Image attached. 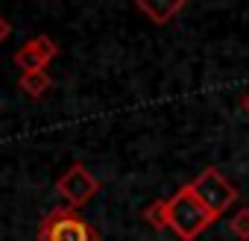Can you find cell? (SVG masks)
<instances>
[{
  "label": "cell",
  "instance_id": "obj_6",
  "mask_svg": "<svg viewBox=\"0 0 249 241\" xmlns=\"http://www.w3.org/2000/svg\"><path fill=\"white\" fill-rule=\"evenodd\" d=\"M188 0H138V9L159 27L170 24L179 12H185Z\"/></svg>",
  "mask_w": 249,
  "mask_h": 241
},
{
  "label": "cell",
  "instance_id": "obj_9",
  "mask_svg": "<svg viewBox=\"0 0 249 241\" xmlns=\"http://www.w3.org/2000/svg\"><path fill=\"white\" fill-rule=\"evenodd\" d=\"M144 221L156 229H167V212H164V200H153L144 209Z\"/></svg>",
  "mask_w": 249,
  "mask_h": 241
},
{
  "label": "cell",
  "instance_id": "obj_11",
  "mask_svg": "<svg viewBox=\"0 0 249 241\" xmlns=\"http://www.w3.org/2000/svg\"><path fill=\"white\" fill-rule=\"evenodd\" d=\"M240 106H243V109H246V115H249V91L243 94V100H240Z\"/></svg>",
  "mask_w": 249,
  "mask_h": 241
},
{
  "label": "cell",
  "instance_id": "obj_1",
  "mask_svg": "<svg viewBox=\"0 0 249 241\" xmlns=\"http://www.w3.org/2000/svg\"><path fill=\"white\" fill-rule=\"evenodd\" d=\"M164 212H167V229L179 241H196L217 218L202 206V200L191 191V185L176 188L173 197H164Z\"/></svg>",
  "mask_w": 249,
  "mask_h": 241
},
{
  "label": "cell",
  "instance_id": "obj_8",
  "mask_svg": "<svg viewBox=\"0 0 249 241\" xmlns=\"http://www.w3.org/2000/svg\"><path fill=\"white\" fill-rule=\"evenodd\" d=\"M229 232L237 238V241H249V206L237 209L229 221Z\"/></svg>",
  "mask_w": 249,
  "mask_h": 241
},
{
  "label": "cell",
  "instance_id": "obj_4",
  "mask_svg": "<svg viewBox=\"0 0 249 241\" xmlns=\"http://www.w3.org/2000/svg\"><path fill=\"white\" fill-rule=\"evenodd\" d=\"M56 191L65 197V206L82 209L85 203H91V200L100 194V180H97L82 162H73V165L56 180Z\"/></svg>",
  "mask_w": 249,
  "mask_h": 241
},
{
  "label": "cell",
  "instance_id": "obj_10",
  "mask_svg": "<svg viewBox=\"0 0 249 241\" xmlns=\"http://www.w3.org/2000/svg\"><path fill=\"white\" fill-rule=\"evenodd\" d=\"M9 36H12V24H9V18H3V15H0V44H3Z\"/></svg>",
  "mask_w": 249,
  "mask_h": 241
},
{
  "label": "cell",
  "instance_id": "obj_3",
  "mask_svg": "<svg viewBox=\"0 0 249 241\" xmlns=\"http://www.w3.org/2000/svg\"><path fill=\"white\" fill-rule=\"evenodd\" d=\"M188 185H191V191L202 200V206H205L214 218H220L223 212H229V209L237 203V188H234L231 180L223 177L217 168H205V171H199Z\"/></svg>",
  "mask_w": 249,
  "mask_h": 241
},
{
  "label": "cell",
  "instance_id": "obj_2",
  "mask_svg": "<svg viewBox=\"0 0 249 241\" xmlns=\"http://www.w3.org/2000/svg\"><path fill=\"white\" fill-rule=\"evenodd\" d=\"M38 241H100V232L76 209L56 206L41 218Z\"/></svg>",
  "mask_w": 249,
  "mask_h": 241
},
{
  "label": "cell",
  "instance_id": "obj_5",
  "mask_svg": "<svg viewBox=\"0 0 249 241\" xmlns=\"http://www.w3.org/2000/svg\"><path fill=\"white\" fill-rule=\"evenodd\" d=\"M56 56H59V44H56L50 36H36V39H27V41L15 50L12 62H15L24 74H36V71H47V65H50Z\"/></svg>",
  "mask_w": 249,
  "mask_h": 241
},
{
  "label": "cell",
  "instance_id": "obj_7",
  "mask_svg": "<svg viewBox=\"0 0 249 241\" xmlns=\"http://www.w3.org/2000/svg\"><path fill=\"white\" fill-rule=\"evenodd\" d=\"M18 88H21V94H27V97H33V100H38V97H44V94L53 88V77H50L47 71L21 74V80H18Z\"/></svg>",
  "mask_w": 249,
  "mask_h": 241
}]
</instances>
